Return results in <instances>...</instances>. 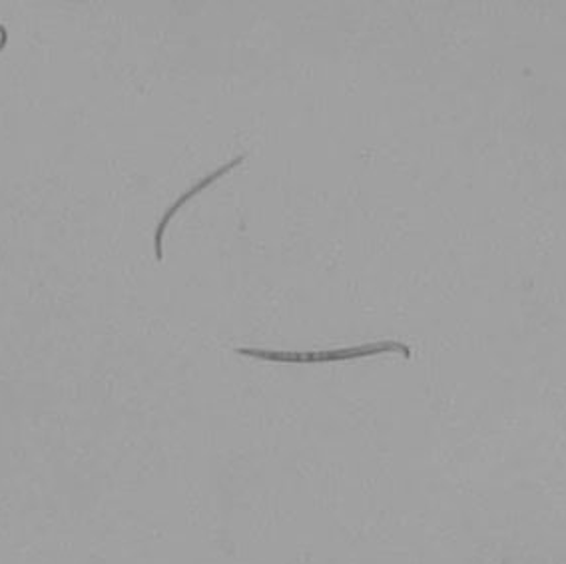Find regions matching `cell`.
I'll use <instances>...</instances> for the list:
<instances>
[{
	"instance_id": "1",
	"label": "cell",
	"mask_w": 566,
	"mask_h": 564,
	"mask_svg": "<svg viewBox=\"0 0 566 564\" xmlns=\"http://www.w3.org/2000/svg\"><path fill=\"white\" fill-rule=\"evenodd\" d=\"M403 353L405 357L411 355V349L399 342L367 343L357 347H344V349H327V352H268V349H255V347H240L235 353L263 359V362L275 363H332L347 362L357 357H369L379 353Z\"/></svg>"
},
{
	"instance_id": "2",
	"label": "cell",
	"mask_w": 566,
	"mask_h": 564,
	"mask_svg": "<svg viewBox=\"0 0 566 564\" xmlns=\"http://www.w3.org/2000/svg\"><path fill=\"white\" fill-rule=\"evenodd\" d=\"M243 158H245V156H238L235 160L228 161L226 166H222V168H218V170L213 171V174H210V176H208L206 180L198 181V184L193 186L192 190H188V192L184 194V196H180V198L176 200V203H174V206H170V210L164 213L163 220H160V223H158V228H156V236H154V252H156V260H158V262H163L164 260V232H166V228H168V223H170V220H172L174 216H176V212H178V210H180L184 203L188 202V200H192L196 194L206 190V188H208V186H210L212 181L218 180V178H222L226 171L232 170L233 166H238L240 161H243Z\"/></svg>"
}]
</instances>
